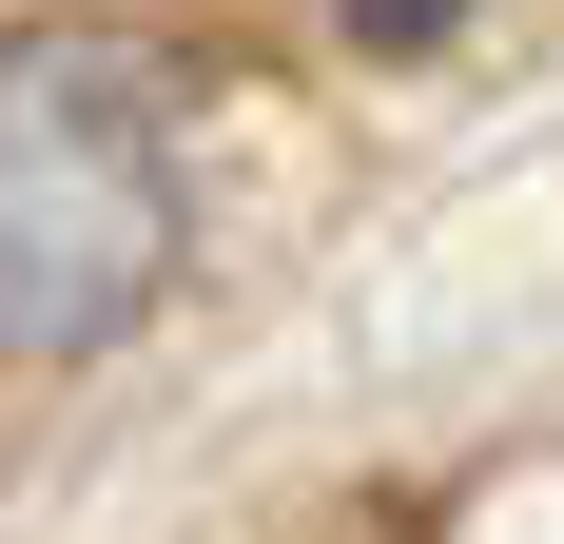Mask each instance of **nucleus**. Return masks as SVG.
Wrapping results in <instances>:
<instances>
[{
	"label": "nucleus",
	"instance_id": "2",
	"mask_svg": "<svg viewBox=\"0 0 564 544\" xmlns=\"http://www.w3.org/2000/svg\"><path fill=\"white\" fill-rule=\"evenodd\" d=\"M332 20H350V40H370V58H429V40H448V20H467V0H332Z\"/></svg>",
	"mask_w": 564,
	"mask_h": 544
},
{
	"label": "nucleus",
	"instance_id": "1",
	"mask_svg": "<svg viewBox=\"0 0 564 544\" xmlns=\"http://www.w3.org/2000/svg\"><path fill=\"white\" fill-rule=\"evenodd\" d=\"M195 253V98L117 20L0 40V350L98 370Z\"/></svg>",
	"mask_w": 564,
	"mask_h": 544
}]
</instances>
